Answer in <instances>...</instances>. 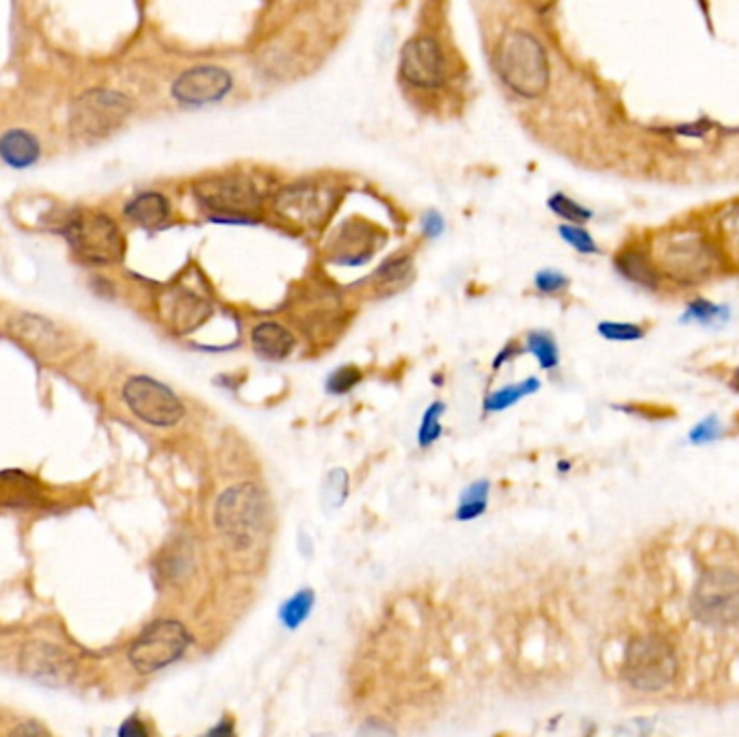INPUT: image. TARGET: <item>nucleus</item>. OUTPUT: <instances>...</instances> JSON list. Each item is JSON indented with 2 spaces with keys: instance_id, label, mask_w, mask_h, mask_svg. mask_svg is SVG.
<instances>
[{
  "instance_id": "1",
  "label": "nucleus",
  "mask_w": 739,
  "mask_h": 737,
  "mask_svg": "<svg viewBox=\"0 0 739 737\" xmlns=\"http://www.w3.org/2000/svg\"><path fill=\"white\" fill-rule=\"evenodd\" d=\"M268 500L254 482H240L223 491L214 506V526L232 552L254 549L266 532Z\"/></svg>"
},
{
  "instance_id": "2",
  "label": "nucleus",
  "mask_w": 739,
  "mask_h": 737,
  "mask_svg": "<svg viewBox=\"0 0 739 737\" xmlns=\"http://www.w3.org/2000/svg\"><path fill=\"white\" fill-rule=\"evenodd\" d=\"M495 70L502 83L522 98H538L549 85V63L540 42L526 31L502 35L495 49Z\"/></svg>"
},
{
  "instance_id": "3",
  "label": "nucleus",
  "mask_w": 739,
  "mask_h": 737,
  "mask_svg": "<svg viewBox=\"0 0 739 737\" xmlns=\"http://www.w3.org/2000/svg\"><path fill=\"white\" fill-rule=\"evenodd\" d=\"M653 254L660 268L675 281L698 284L718 268L716 247L698 229H675L657 241Z\"/></svg>"
},
{
  "instance_id": "4",
  "label": "nucleus",
  "mask_w": 739,
  "mask_h": 737,
  "mask_svg": "<svg viewBox=\"0 0 739 737\" xmlns=\"http://www.w3.org/2000/svg\"><path fill=\"white\" fill-rule=\"evenodd\" d=\"M63 236L78 258L92 264L119 263L124 236L113 218L94 211H74L63 223Z\"/></svg>"
},
{
  "instance_id": "5",
  "label": "nucleus",
  "mask_w": 739,
  "mask_h": 737,
  "mask_svg": "<svg viewBox=\"0 0 739 737\" xmlns=\"http://www.w3.org/2000/svg\"><path fill=\"white\" fill-rule=\"evenodd\" d=\"M197 202L211 212V221L225 225L254 223L251 214L260 211L263 197L251 180L240 175L208 178L195 184Z\"/></svg>"
},
{
  "instance_id": "6",
  "label": "nucleus",
  "mask_w": 739,
  "mask_h": 737,
  "mask_svg": "<svg viewBox=\"0 0 739 737\" xmlns=\"http://www.w3.org/2000/svg\"><path fill=\"white\" fill-rule=\"evenodd\" d=\"M132 110V103L110 89H92L69 108V132L83 141L105 139Z\"/></svg>"
},
{
  "instance_id": "7",
  "label": "nucleus",
  "mask_w": 739,
  "mask_h": 737,
  "mask_svg": "<svg viewBox=\"0 0 739 737\" xmlns=\"http://www.w3.org/2000/svg\"><path fill=\"white\" fill-rule=\"evenodd\" d=\"M191 644V633L173 619H160L148 626L130 644L128 660L141 675H152L178 662Z\"/></svg>"
},
{
  "instance_id": "8",
  "label": "nucleus",
  "mask_w": 739,
  "mask_h": 737,
  "mask_svg": "<svg viewBox=\"0 0 739 737\" xmlns=\"http://www.w3.org/2000/svg\"><path fill=\"white\" fill-rule=\"evenodd\" d=\"M692 615L709 626L725 628L739 621V576L729 569H711L692 592Z\"/></svg>"
},
{
  "instance_id": "9",
  "label": "nucleus",
  "mask_w": 739,
  "mask_h": 737,
  "mask_svg": "<svg viewBox=\"0 0 739 737\" xmlns=\"http://www.w3.org/2000/svg\"><path fill=\"white\" fill-rule=\"evenodd\" d=\"M677 675V658L671 644L657 635L638 638L625 655V680L630 684L655 692L671 684Z\"/></svg>"
},
{
  "instance_id": "10",
  "label": "nucleus",
  "mask_w": 739,
  "mask_h": 737,
  "mask_svg": "<svg viewBox=\"0 0 739 737\" xmlns=\"http://www.w3.org/2000/svg\"><path fill=\"white\" fill-rule=\"evenodd\" d=\"M121 394L128 409L150 426L167 428L184 418V405L180 398L157 378L132 376L126 381Z\"/></svg>"
},
{
  "instance_id": "11",
  "label": "nucleus",
  "mask_w": 739,
  "mask_h": 737,
  "mask_svg": "<svg viewBox=\"0 0 739 737\" xmlns=\"http://www.w3.org/2000/svg\"><path fill=\"white\" fill-rule=\"evenodd\" d=\"M20 671L35 684L65 687L78 675L76 660L58 644L46 640L26 642L20 651Z\"/></svg>"
},
{
  "instance_id": "12",
  "label": "nucleus",
  "mask_w": 739,
  "mask_h": 737,
  "mask_svg": "<svg viewBox=\"0 0 739 737\" xmlns=\"http://www.w3.org/2000/svg\"><path fill=\"white\" fill-rule=\"evenodd\" d=\"M400 72L403 78L414 87H441L448 74V65L439 42L432 38H416L407 42L400 54Z\"/></svg>"
},
{
  "instance_id": "13",
  "label": "nucleus",
  "mask_w": 739,
  "mask_h": 737,
  "mask_svg": "<svg viewBox=\"0 0 739 737\" xmlns=\"http://www.w3.org/2000/svg\"><path fill=\"white\" fill-rule=\"evenodd\" d=\"M234 87L232 76L223 67L200 65L178 76L171 94L182 105L202 106L221 103Z\"/></svg>"
},
{
  "instance_id": "14",
  "label": "nucleus",
  "mask_w": 739,
  "mask_h": 737,
  "mask_svg": "<svg viewBox=\"0 0 739 737\" xmlns=\"http://www.w3.org/2000/svg\"><path fill=\"white\" fill-rule=\"evenodd\" d=\"M9 331L42 360L58 357L67 351L69 344L67 333L58 324L38 314H18L11 318Z\"/></svg>"
},
{
  "instance_id": "15",
  "label": "nucleus",
  "mask_w": 739,
  "mask_h": 737,
  "mask_svg": "<svg viewBox=\"0 0 739 737\" xmlns=\"http://www.w3.org/2000/svg\"><path fill=\"white\" fill-rule=\"evenodd\" d=\"M329 204H331L329 195L324 191H320L318 186L294 184V186L281 189L275 195L272 209L279 216H283L286 221H290L294 225L312 227L326 216Z\"/></svg>"
},
{
  "instance_id": "16",
  "label": "nucleus",
  "mask_w": 739,
  "mask_h": 737,
  "mask_svg": "<svg viewBox=\"0 0 739 737\" xmlns=\"http://www.w3.org/2000/svg\"><path fill=\"white\" fill-rule=\"evenodd\" d=\"M212 308L208 301H204L200 295L189 290H175L162 297L160 301V314L167 320V324L178 333H189L202 327Z\"/></svg>"
},
{
  "instance_id": "17",
  "label": "nucleus",
  "mask_w": 739,
  "mask_h": 737,
  "mask_svg": "<svg viewBox=\"0 0 739 737\" xmlns=\"http://www.w3.org/2000/svg\"><path fill=\"white\" fill-rule=\"evenodd\" d=\"M251 344L256 353L266 362H283L294 351L297 340L290 333V329H286L283 324L266 320L254 327Z\"/></svg>"
},
{
  "instance_id": "18",
  "label": "nucleus",
  "mask_w": 739,
  "mask_h": 737,
  "mask_svg": "<svg viewBox=\"0 0 739 737\" xmlns=\"http://www.w3.org/2000/svg\"><path fill=\"white\" fill-rule=\"evenodd\" d=\"M40 154V141L26 130H9L0 137V160L13 169L33 167Z\"/></svg>"
},
{
  "instance_id": "19",
  "label": "nucleus",
  "mask_w": 739,
  "mask_h": 737,
  "mask_svg": "<svg viewBox=\"0 0 739 737\" xmlns=\"http://www.w3.org/2000/svg\"><path fill=\"white\" fill-rule=\"evenodd\" d=\"M368 227H357L346 223L338 238H335V254H333V263L344 264V266H360V264L368 263L372 256V249L364 247L360 241H368Z\"/></svg>"
},
{
  "instance_id": "20",
  "label": "nucleus",
  "mask_w": 739,
  "mask_h": 737,
  "mask_svg": "<svg viewBox=\"0 0 739 737\" xmlns=\"http://www.w3.org/2000/svg\"><path fill=\"white\" fill-rule=\"evenodd\" d=\"M614 264H617V270L625 279H630L632 284H638V286H642L646 290H655L657 288V284H660L657 268H655V264L646 258L644 252H640V249H625L623 254L617 256Z\"/></svg>"
},
{
  "instance_id": "21",
  "label": "nucleus",
  "mask_w": 739,
  "mask_h": 737,
  "mask_svg": "<svg viewBox=\"0 0 739 737\" xmlns=\"http://www.w3.org/2000/svg\"><path fill=\"white\" fill-rule=\"evenodd\" d=\"M169 202L164 195L160 193H143L139 197H135L128 206H126V216L135 223H139L141 227H160L167 218H169Z\"/></svg>"
},
{
  "instance_id": "22",
  "label": "nucleus",
  "mask_w": 739,
  "mask_h": 737,
  "mask_svg": "<svg viewBox=\"0 0 739 737\" xmlns=\"http://www.w3.org/2000/svg\"><path fill=\"white\" fill-rule=\"evenodd\" d=\"M414 277V263L409 256L405 258H392L387 263L381 264L374 273V286L376 290L392 295L405 288Z\"/></svg>"
},
{
  "instance_id": "23",
  "label": "nucleus",
  "mask_w": 739,
  "mask_h": 737,
  "mask_svg": "<svg viewBox=\"0 0 739 737\" xmlns=\"http://www.w3.org/2000/svg\"><path fill=\"white\" fill-rule=\"evenodd\" d=\"M538 387H540V381L536 376H529L526 381H520L515 385H506V387H502V389H497V392H493V394L486 396L484 412L486 414L489 412H504V409L517 405L522 398H526L529 394L538 392Z\"/></svg>"
},
{
  "instance_id": "24",
  "label": "nucleus",
  "mask_w": 739,
  "mask_h": 737,
  "mask_svg": "<svg viewBox=\"0 0 739 737\" xmlns=\"http://www.w3.org/2000/svg\"><path fill=\"white\" fill-rule=\"evenodd\" d=\"M314 601H317V597H314V592H312L310 588L294 592V595L281 606V610H279V621H281L288 630H297V628H301V626L308 621V617H310V612H312V608H314Z\"/></svg>"
},
{
  "instance_id": "25",
  "label": "nucleus",
  "mask_w": 739,
  "mask_h": 737,
  "mask_svg": "<svg viewBox=\"0 0 739 737\" xmlns=\"http://www.w3.org/2000/svg\"><path fill=\"white\" fill-rule=\"evenodd\" d=\"M489 489L491 487H489L486 480H478L461 493V504L457 509V520L459 522H470V520L480 517L486 511Z\"/></svg>"
},
{
  "instance_id": "26",
  "label": "nucleus",
  "mask_w": 739,
  "mask_h": 737,
  "mask_svg": "<svg viewBox=\"0 0 739 737\" xmlns=\"http://www.w3.org/2000/svg\"><path fill=\"white\" fill-rule=\"evenodd\" d=\"M528 349L529 353L538 360L540 368L551 370L558 366V360H560L558 346L549 333H543V331L528 333Z\"/></svg>"
},
{
  "instance_id": "27",
  "label": "nucleus",
  "mask_w": 739,
  "mask_h": 737,
  "mask_svg": "<svg viewBox=\"0 0 739 737\" xmlns=\"http://www.w3.org/2000/svg\"><path fill=\"white\" fill-rule=\"evenodd\" d=\"M349 493V474L344 470H333L326 476L322 487V502L326 509H340Z\"/></svg>"
},
{
  "instance_id": "28",
  "label": "nucleus",
  "mask_w": 739,
  "mask_h": 737,
  "mask_svg": "<svg viewBox=\"0 0 739 737\" xmlns=\"http://www.w3.org/2000/svg\"><path fill=\"white\" fill-rule=\"evenodd\" d=\"M729 310L722 308V306H716L711 301H705V299H696L694 303H689L686 310V317H684V322H700V324H716V322H722L727 320V314Z\"/></svg>"
},
{
  "instance_id": "29",
  "label": "nucleus",
  "mask_w": 739,
  "mask_h": 737,
  "mask_svg": "<svg viewBox=\"0 0 739 737\" xmlns=\"http://www.w3.org/2000/svg\"><path fill=\"white\" fill-rule=\"evenodd\" d=\"M443 412H446L443 403H432L424 412L422 424H420V430H418V444L422 448L432 446L439 439V435H441V414Z\"/></svg>"
},
{
  "instance_id": "30",
  "label": "nucleus",
  "mask_w": 739,
  "mask_h": 737,
  "mask_svg": "<svg viewBox=\"0 0 739 737\" xmlns=\"http://www.w3.org/2000/svg\"><path fill=\"white\" fill-rule=\"evenodd\" d=\"M547 206H549V211L554 212V214H558L560 218L571 221V223H586V221L592 218V212L583 209L578 202H574L571 197L563 195V193L551 195L549 202H547Z\"/></svg>"
},
{
  "instance_id": "31",
  "label": "nucleus",
  "mask_w": 739,
  "mask_h": 737,
  "mask_svg": "<svg viewBox=\"0 0 739 737\" xmlns=\"http://www.w3.org/2000/svg\"><path fill=\"white\" fill-rule=\"evenodd\" d=\"M362 381V370L357 366H342V368L333 370L326 378V392L331 396H344L349 394L353 387H357Z\"/></svg>"
},
{
  "instance_id": "32",
  "label": "nucleus",
  "mask_w": 739,
  "mask_h": 737,
  "mask_svg": "<svg viewBox=\"0 0 739 737\" xmlns=\"http://www.w3.org/2000/svg\"><path fill=\"white\" fill-rule=\"evenodd\" d=\"M599 333L612 342H634L644 335L642 327L632 322H601Z\"/></svg>"
},
{
  "instance_id": "33",
  "label": "nucleus",
  "mask_w": 739,
  "mask_h": 737,
  "mask_svg": "<svg viewBox=\"0 0 739 737\" xmlns=\"http://www.w3.org/2000/svg\"><path fill=\"white\" fill-rule=\"evenodd\" d=\"M558 234H560L574 249H578L580 254H599V247H597L595 238H592L583 227H578V225H560V227H558Z\"/></svg>"
},
{
  "instance_id": "34",
  "label": "nucleus",
  "mask_w": 739,
  "mask_h": 737,
  "mask_svg": "<svg viewBox=\"0 0 739 737\" xmlns=\"http://www.w3.org/2000/svg\"><path fill=\"white\" fill-rule=\"evenodd\" d=\"M534 286L543 292V295H556V292H563L567 286H569V277L558 273V270H540L536 273L534 277Z\"/></svg>"
},
{
  "instance_id": "35",
  "label": "nucleus",
  "mask_w": 739,
  "mask_h": 737,
  "mask_svg": "<svg viewBox=\"0 0 739 737\" xmlns=\"http://www.w3.org/2000/svg\"><path fill=\"white\" fill-rule=\"evenodd\" d=\"M720 432H722L720 421H718L716 416H709L707 420H703L700 424H696V426L692 428V432H689V441H692V444H709V441L718 439Z\"/></svg>"
},
{
  "instance_id": "36",
  "label": "nucleus",
  "mask_w": 739,
  "mask_h": 737,
  "mask_svg": "<svg viewBox=\"0 0 739 737\" xmlns=\"http://www.w3.org/2000/svg\"><path fill=\"white\" fill-rule=\"evenodd\" d=\"M443 216L437 211H428L422 216V232L426 238H439L443 234Z\"/></svg>"
},
{
  "instance_id": "37",
  "label": "nucleus",
  "mask_w": 739,
  "mask_h": 737,
  "mask_svg": "<svg viewBox=\"0 0 739 737\" xmlns=\"http://www.w3.org/2000/svg\"><path fill=\"white\" fill-rule=\"evenodd\" d=\"M722 229L729 238V243L733 245H739V206L738 209H731L725 214V221H722Z\"/></svg>"
},
{
  "instance_id": "38",
  "label": "nucleus",
  "mask_w": 739,
  "mask_h": 737,
  "mask_svg": "<svg viewBox=\"0 0 739 737\" xmlns=\"http://www.w3.org/2000/svg\"><path fill=\"white\" fill-rule=\"evenodd\" d=\"M9 737H51V734L40 723H22L9 734Z\"/></svg>"
},
{
  "instance_id": "39",
  "label": "nucleus",
  "mask_w": 739,
  "mask_h": 737,
  "mask_svg": "<svg viewBox=\"0 0 739 737\" xmlns=\"http://www.w3.org/2000/svg\"><path fill=\"white\" fill-rule=\"evenodd\" d=\"M119 737H148V729L143 727L141 720L130 718V720H126V723L121 725Z\"/></svg>"
},
{
  "instance_id": "40",
  "label": "nucleus",
  "mask_w": 739,
  "mask_h": 737,
  "mask_svg": "<svg viewBox=\"0 0 739 737\" xmlns=\"http://www.w3.org/2000/svg\"><path fill=\"white\" fill-rule=\"evenodd\" d=\"M204 737H236L234 723L232 720H221L214 729H211Z\"/></svg>"
},
{
  "instance_id": "41",
  "label": "nucleus",
  "mask_w": 739,
  "mask_h": 737,
  "mask_svg": "<svg viewBox=\"0 0 739 737\" xmlns=\"http://www.w3.org/2000/svg\"><path fill=\"white\" fill-rule=\"evenodd\" d=\"M360 737H392V734L378 725H366L362 731H360Z\"/></svg>"
},
{
  "instance_id": "42",
  "label": "nucleus",
  "mask_w": 739,
  "mask_h": 737,
  "mask_svg": "<svg viewBox=\"0 0 739 737\" xmlns=\"http://www.w3.org/2000/svg\"><path fill=\"white\" fill-rule=\"evenodd\" d=\"M731 385H733V389L736 392H739V368L733 372V378H731Z\"/></svg>"
}]
</instances>
